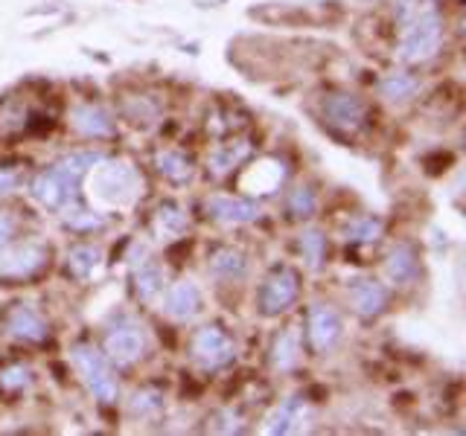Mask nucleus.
Returning a JSON list of instances; mask_svg holds the SVG:
<instances>
[{
	"label": "nucleus",
	"mask_w": 466,
	"mask_h": 436,
	"mask_svg": "<svg viewBox=\"0 0 466 436\" xmlns=\"http://www.w3.org/2000/svg\"><path fill=\"white\" fill-rule=\"evenodd\" d=\"M96 160H102V154H96V152H73L58 160L56 166L35 174L29 193H33V198L41 203V207L65 213L67 207H73V203H79V183Z\"/></svg>",
	"instance_id": "2"
},
{
	"label": "nucleus",
	"mask_w": 466,
	"mask_h": 436,
	"mask_svg": "<svg viewBox=\"0 0 466 436\" xmlns=\"http://www.w3.org/2000/svg\"><path fill=\"white\" fill-rule=\"evenodd\" d=\"M298 297H300L298 271L289 268V265H277V268H271V273L266 276V280H262L257 305L266 317H280L283 312H289L291 305L298 302Z\"/></svg>",
	"instance_id": "6"
},
{
	"label": "nucleus",
	"mask_w": 466,
	"mask_h": 436,
	"mask_svg": "<svg viewBox=\"0 0 466 436\" xmlns=\"http://www.w3.org/2000/svg\"><path fill=\"white\" fill-rule=\"evenodd\" d=\"M400 47L402 64H426L443 47L446 21L434 0H397Z\"/></svg>",
	"instance_id": "1"
},
{
	"label": "nucleus",
	"mask_w": 466,
	"mask_h": 436,
	"mask_svg": "<svg viewBox=\"0 0 466 436\" xmlns=\"http://www.w3.org/2000/svg\"><path fill=\"white\" fill-rule=\"evenodd\" d=\"M4 329L21 343H44L50 338V323L33 302H15L4 317Z\"/></svg>",
	"instance_id": "11"
},
{
	"label": "nucleus",
	"mask_w": 466,
	"mask_h": 436,
	"mask_svg": "<svg viewBox=\"0 0 466 436\" xmlns=\"http://www.w3.org/2000/svg\"><path fill=\"white\" fill-rule=\"evenodd\" d=\"M87 195H91V203L99 210H114V207H126L137 195H140V174L131 164H123V160H96V164L87 169Z\"/></svg>",
	"instance_id": "3"
},
{
	"label": "nucleus",
	"mask_w": 466,
	"mask_h": 436,
	"mask_svg": "<svg viewBox=\"0 0 466 436\" xmlns=\"http://www.w3.org/2000/svg\"><path fill=\"white\" fill-rule=\"evenodd\" d=\"M187 224H189V218L184 207H178V203H172V201L160 203L152 215V233L157 239H178L187 230Z\"/></svg>",
	"instance_id": "21"
},
{
	"label": "nucleus",
	"mask_w": 466,
	"mask_h": 436,
	"mask_svg": "<svg viewBox=\"0 0 466 436\" xmlns=\"http://www.w3.org/2000/svg\"><path fill=\"white\" fill-rule=\"evenodd\" d=\"M208 271L222 282H239L242 276L248 273V256L233 244H222L216 247L208 259Z\"/></svg>",
	"instance_id": "19"
},
{
	"label": "nucleus",
	"mask_w": 466,
	"mask_h": 436,
	"mask_svg": "<svg viewBox=\"0 0 466 436\" xmlns=\"http://www.w3.org/2000/svg\"><path fill=\"white\" fill-rule=\"evenodd\" d=\"M204 309V297L201 288L193 280H178L167 288V300H164V314L175 323H193Z\"/></svg>",
	"instance_id": "13"
},
{
	"label": "nucleus",
	"mask_w": 466,
	"mask_h": 436,
	"mask_svg": "<svg viewBox=\"0 0 466 436\" xmlns=\"http://www.w3.org/2000/svg\"><path fill=\"white\" fill-rule=\"evenodd\" d=\"M102 352L114 363V367H135L146 355V332L137 320L123 317L114 326H108L106 341H102Z\"/></svg>",
	"instance_id": "7"
},
{
	"label": "nucleus",
	"mask_w": 466,
	"mask_h": 436,
	"mask_svg": "<svg viewBox=\"0 0 466 436\" xmlns=\"http://www.w3.org/2000/svg\"><path fill=\"white\" fill-rule=\"evenodd\" d=\"M70 358L87 392H91L99 404H114L120 399V382H116L114 363L106 358V352H99L94 343H76Z\"/></svg>",
	"instance_id": "4"
},
{
	"label": "nucleus",
	"mask_w": 466,
	"mask_h": 436,
	"mask_svg": "<svg viewBox=\"0 0 466 436\" xmlns=\"http://www.w3.org/2000/svg\"><path fill=\"white\" fill-rule=\"evenodd\" d=\"M73 128L79 131L87 140H102L114 134V116L94 102H85L76 111H73Z\"/></svg>",
	"instance_id": "17"
},
{
	"label": "nucleus",
	"mask_w": 466,
	"mask_h": 436,
	"mask_svg": "<svg viewBox=\"0 0 466 436\" xmlns=\"http://www.w3.org/2000/svg\"><path fill=\"white\" fill-rule=\"evenodd\" d=\"M204 215L213 218L218 224H254L259 222L262 210L254 201L239 198V195H210L204 201Z\"/></svg>",
	"instance_id": "12"
},
{
	"label": "nucleus",
	"mask_w": 466,
	"mask_h": 436,
	"mask_svg": "<svg viewBox=\"0 0 466 436\" xmlns=\"http://www.w3.org/2000/svg\"><path fill=\"white\" fill-rule=\"evenodd\" d=\"M50 247L41 242H24L0 253V282H29L47 268Z\"/></svg>",
	"instance_id": "8"
},
{
	"label": "nucleus",
	"mask_w": 466,
	"mask_h": 436,
	"mask_svg": "<svg viewBox=\"0 0 466 436\" xmlns=\"http://www.w3.org/2000/svg\"><path fill=\"white\" fill-rule=\"evenodd\" d=\"M33 382H35V372L24 361H12L6 367H0V392H6V396L26 392L33 387Z\"/></svg>",
	"instance_id": "27"
},
{
	"label": "nucleus",
	"mask_w": 466,
	"mask_h": 436,
	"mask_svg": "<svg viewBox=\"0 0 466 436\" xmlns=\"http://www.w3.org/2000/svg\"><path fill=\"white\" fill-rule=\"evenodd\" d=\"M385 273L390 276L393 285H414L420 276V256L414 244L400 242L385 259Z\"/></svg>",
	"instance_id": "18"
},
{
	"label": "nucleus",
	"mask_w": 466,
	"mask_h": 436,
	"mask_svg": "<svg viewBox=\"0 0 466 436\" xmlns=\"http://www.w3.org/2000/svg\"><path fill=\"white\" fill-rule=\"evenodd\" d=\"M21 189V172L12 166H0V198Z\"/></svg>",
	"instance_id": "32"
},
{
	"label": "nucleus",
	"mask_w": 466,
	"mask_h": 436,
	"mask_svg": "<svg viewBox=\"0 0 466 436\" xmlns=\"http://www.w3.org/2000/svg\"><path fill=\"white\" fill-rule=\"evenodd\" d=\"M12 239H15V222L6 213H0V253L12 244Z\"/></svg>",
	"instance_id": "33"
},
{
	"label": "nucleus",
	"mask_w": 466,
	"mask_h": 436,
	"mask_svg": "<svg viewBox=\"0 0 466 436\" xmlns=\"http://www.w3.org/2000/svg\"><path fill=\"white\" fill-rule=\"evenodd\" d=\"M303 416H306V401L300 396H295V399H289L286 404L274 407L262 431H266V433H291V431L300 428Z\"/></svg>",
	"instance_id": "24"
},
{
	"label": "nucleus",
	"mask_w": 466,
	"mask_h": 436,
	"mask_svg": "<svg viewBox=\"0 0 466 436\" xmlns=\"http://www.w3.org/2000/svg\"><path fill=\"white\" fill-rule=\"evenodd\" d=\"M248 157H251V145H248V140L222 143L218 149L210 152V172L222 178V174H230L233 169H239Z\"/></svg>",
	"instance_id": "22"
},
{
	"label": "nucleus",
	"mask_w": 466,
	"mask_h": 436,
	"mask_svg": "<svg viewBox=\"0 0 466 436\" xmlns=\"http://www.w3.org/2000/svg\"><path fill=\"white\" fill-rule=\"evenodd\" d=\"M189 352H193V361L201 370L213 372V370H225L228 363L237 361V343H233V338L222 326H201L193 334Z\"/></svg>",
	"instance_id": "9"
},
{
	"label": "nucleus",
	"mask_w": 466,
	"mask_h": 436,
	"mask_svg": "<svg viewBox=\"0 0 466 436\" xmlns=\"http://www.w3.org/2000/svg\"><path fill=\"white\" fill-rule=\"evenodd\" d=\"M300 247V256L306 259V265L309 268H320L327 262V236L320 230H303V236L298 242Z\"/></svg>",
	"instance_id": "30"
},
{
	"label": "nucleus",
	"mask_w": 466,
	"mask_h": 436,
	"mask_svg": "<svg viewBox=\"0 0 466 436\" xmlns=\"http://www.w3.org/2000/svg\"><path fill=\"white\" fill-rule=\"evenodd\" d=\"M303 352V334L298 326H286L283 332H277V338L271 343V370L274 372H291L298 370Z\"/></svg>",
	"instance_id": "16"
},
{
	"label": "nucleus",
	"mask_w": 466,
	"mask_h": 436,
	"mask_svg": "<svg viewBox=\"0 0 466 436\" xmlns=\"http://www.w3.org/2000/svg\"><path fill=\"white\" fill-rule=\"evenodd\" d=\"M347 294H350V302H353L356 314L364 320H373L382 314L390 300L388 288L379 280H373V276H356V280H350Z\"/></svg>",
	"instance_id": "14"
},
{
	"label": "nucleus",
	"mask_w": 466,
	"mask_h": 436,
	"mask_svg": "<svg viewBox=\"0 0 466 436\" xmlns=\"http://www.w3.org/2000/svg\"><path fill=\"white\" fill-rule=\"evenodd\" d=\"M341 332H344L341 317L327 302H315L309 314H306V341H309L315 355L329 352V349L341 341Z\"/></svg>",
	"instance_id": "10"
},
{
	"label": "nucleus",
	"mask_w": 466,
	"mask_h": 436,
	"mask_svg": "<svg viewBox=\"0 0 466 436\" xmlns=\"http://www.w3.org/2000/svg\"><path fill=\"white\" fill-rule=\"evenodd\" d=\"M286 181V164L277 157H262L257 164H251L239 178V186L251 195H268L277 193L280 183Z\"/></svg>",
	"instance_id": "15"
},
{
	"label": "nucleus",
	"mask_w": 466,
	"mask_h": 436,
	"mask_svg": "<svg viewBox=\"0 0 466 436\" xmlns=\"http://www.w3.org/2000/svg\"><path fill=\"white\" fill-rule=\"evenodd\" d=\"M164 268L157 265V262L152 259H140V265H135V291H137V297L146 300V302H152L157 300L160 294H164Z\"/></svg>",
	"instance_id": "25"
},
{
	"label": "nucleus",
	"mask_w": 466,
	"mask_h": 436,
	"mask_svg": "<svg viewBox=\"0 0 466 436\" xmlns=\"http://www.w3.org/2000/svg\"><path fill=\"white\" fill-rule=\"evenodd\" d=\"M286 210H289L291 218H298V222H303V218H312L318 213V193L312 186H295L289 193Z\"/></svg>",
	"instance_id": "31"
},
{
	"label": "nucleus",
	"mask_w": 466,
	"mask_h": 436,
	"mask_svg": "<svg viewBox=\"0 0 466 436\" xmlns=\"http://www.w3.org/2000/svg\"><path fill=\"white\" fill-rule=\"evenodd\" d=\"M379 94L388 102H393V105H402V102L414 99L420 94V79L408 70H393L379 82Z\"/></svg>",
	"instance_id": "23"
},
{
	"label": "nucleus",
	"mask_w": 466,
	"mask_h": 436,
	"mask_svg": "<svg viewBox=\"0 0 466 436\" xmlns=\"http://www.w3.org/2000/svg\"><path fill=\"white\" fill-rule=\"evenodd\" d=\"M320 116L341 137H356L370 125L368 102L353 94H327L324 102H320Z\"/></svg>",
	"instance_id": "5"
},
{
	"label": "nucleus",
	"mask_w": 466,
	"mask_h": 436,
	"mask_svg": "<svg viewBox=\"0 0 466 436\" xmlns=\"http://www.w3.org/2000/svg\"><path fill=\"white\" fill-rule=\"evenodd\" d=\"M96 265H99V251L94 244H79L67 253V271L76 280H87L96 271Z\"/></svg>",
	"instance_id": "29"
},
{
	"label": "nucleus",
	"mask_w": 466,
	"mask_h": 436,
	"mask_svg": "<svg viewBox=\"0 0 466 436\" xmlns=\"http://www.w3.org/2000/svg\"><path fill=\"white\" fill-rule=\"evenodd\" d=\"M155 169L160 172V178H167L169 183L181 186L187 181H193L196 174V166H193V157H187L184 152L178 149H164L157 152L155 157Z\"/></svg>",
	"instance_id": "20"
},
{
	"label": "nucleus",
	"mask_w": 466,
	"mask_h": 436,
	"mask_svg": "<svg viewBox=\"0 0 466 436\" xmlns=\"http://www.w3.org/2000/svg\"><path fill=\"white\" fill-rule=\"evenodd\" d=\"M164 404H167L164 390L155 384H146V387L135 390V396L128 399V411L137 419H155L160 411H164Z\"/></svg>",
	"instance_id": "26"
},
{
	"label": "nucleus",
	"mask_w": 466,
	"mask_h": 436,
	"mask_svg": "<svg viewBox=\"0 0 466 436\" xmlns=\"http://www.w3.org/2000/svg\"><path fill=\"white\" fill-rule=\"evenodd\" d=\"M382 233H385V222L379 215H356L353 222L347 224L344 239L353 244H373L379 242Z\"/></svg>",
	"instance_id": "28"
}]
</instances>
